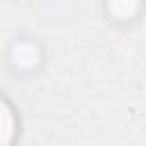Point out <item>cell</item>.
Listing matches in <instances>:
<instances>
[{
    "label": "cell",
    "instance_id": "cell-1",
    "mask_svg": "<svg viewBox=\"0 0 146 146\" xmlns=\"http://www.w3.org/2000/svg\"><path fill=\"white\" fill-rule=\"evenodd\" d=\"M9 59L16 68H32L36 62H39V46L34 41H27V39H21L11 46V52H9Z\"/></svg>",
    "mask_w": 146,
    "mask_h": 146
},
{
    "label": "cell",
    "instance_id": "cell-2",
    "mask_svg": "<svg viewBox=\"0 0 146 146\" xmlns=\"http://www.w3.org/2000/svg\"><path fill=\"white\" fill-rule=\"evenodd\" d=\"M107 11L116 21H130L139 11V0H107Z\"/></svg>",
    "mask_w": 146,
    "mask_h": 146
},
{
    "label": "cell",
    "instance_id": "cell-3",
    "mask_svg": "<svg viewBox=\"0 0 146 146\" xmlns=\"http://www.w3.org/2000/svg\"><path fill=\"white\" fill-rule=\"evenodd\" d=\"M9 132H11V121H5V123H0V146H5V144H7V139H9Z\"/></svg>",
    "mask_w": 146,
    "mask_h": 146
}]
</instances>
